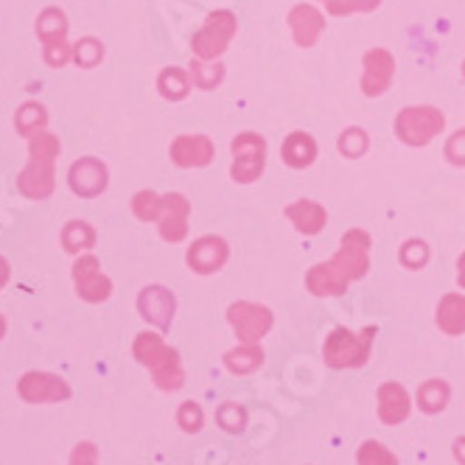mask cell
Segmentation results:
<instances>
[{"label": "cell", "mask_w": 465, "mask_h": 465, "mask_svg": "<svg viewBox=\"0 0 465 465\" xmlns=\"http://www.w3.org/2000/svg\"><path fill=\"white\" fill-rule=\"evenodd\" d=\"M132 213H135L141 222H160L163 216V196L154 191H138L132 196Z\"/></svg>", "instance_id": "29"}, {"label": "cell", "mask_w": 465, "mask_h": 465, "mask_svg": "<svg viewBox=\"0 0 465 465\" xmlns=\"http://www.w3.org/2000/svg\"><path fill=\"white\" fill-rule=\"evenodd\" d=\"M381 0H325L331 15H351V12H373Z\"/></svg>", "instance_id": "38"}, {"label": "cell", "mask_w": 465, "mask_h": 465, "mask_svg": "<svg viewBox=\"0 0 465 465\" xmlns=\"http://www.w3.org/2000/svg\"><path fill=\"white\" fill-rule=\"evenodd\" d=\"M227 320L236 331V337L242 342H261L263 337L270 334V328L275 322L272 312L261 303H250V301H239L227 309Z\"/></svg>", "instance_id": "8"}, {"label": "cell", "mask_w": 465, "mask_h": 465, "mask_svg": "<svg viewBox=\"0 0 465 465\" xmlns=\"http://www.w3.org/2000/svg\"><path fill=\"white\" fill-rule=\"evenodd\" d=\"M174 309H177V301H174V294L165 286H146L138 294V312H141V317L149 325H154L157 331H169V325L174 320Z\"/></svg>", "instance_id": "12"}, {"label": "cell", "mask_w": 465, "mask_h": 465, "mask_svg": "<svg viewBox=\"0 0 465 465\" xmlns=\"http://www.w3.org/2000/svg\"><path fill=\"white\" fill-rule=\"evenodd\" d=\"M6 328H9V322H6V317H4V314H0V340L6 337Z\"/></svg>", "instance_id": "44"}, {"label": "cell", "mask_w": 465, "mask_h": 465, "mask_svg": "<svg viewBox=\"0 0 465 465\" xmlns=\"http://www.w3.org/2000/svg\"><path fill=\"white\" fill-rule=\"evenodd\" d=\"M286 216L297 227V232H303V236H317V232L325 230V222H328L325 208L320 203H314V199H297L294 205L286 208Z\"/></svg>", "instance_id": "20"}, {"label": "cell", "mask_w": 465, "mask_h": 465, "mask_svg": "<svg viewBox=\"0 0 465 465\" xmlns=\"http://www.w3.org/2000/svg\"><path fill=\"white\" fill-rule=\"evenodd\" d=\"M263 165H267V143L255 132H242L232 141L230 177L236 183H255L263 174Z\"/></svg>", "instance_id": "5"}, {"label": "cell", "mask_w": 465, "mask_h": 465, "mask_svg": "<svg viewBox=\"0 0 465 465\" xmlns=\"http://www.w3.org/2000/svg\"><path fill=\"white\" fill-rule=\"evenodd\" d=\"M457 283L465 289V252H462L460 261H457Z\"/></svg>", "instance_id": "43"}, {"label": "cell", "mask_w": 465, "mask_h": 465, "mask_svg": "<svg viewBox=\"0 0 465 465\" xmlns=\"http://www.w3.org/2000/svg\"><path fill=\"white\" fill-rule=\"evenodd\" d=\"M45 126H48V110L40 102H23L17 107V113H15L17 135L31 138V135H37V132H43Z\"/></svg>", "instance_id": "27"}, {"label": "cell", "mask_w": 465, "mask_h": 465, "mask_svg": "<svg viewBox=\"0 0 465 465\" xmlns=\"http://www.w3.org/2000/svg\"><path fill=\"white\" fill-rule=\"evenodd\" d=\"M74 286L84 303H104L113 294V281L102 272V261L84 252L74 261Z\"/></svg>", "instance_id": "7"}, {"label": "cell", "mask_w": 465, "mask_h": 465, "mask_svg": "<svg viewBox=\"0 0 465 465\" xmlns=\"http://www.w3.org/2000/svg\"><path fill=\"white\" fill-rule=\"evenodd\" d=\"M227 242L219 239V236H203L196 239L191 247H188V267L196 272V275H211V272H219L224 263H227Z\"/></svg>", "instance_id": "13"}, {"label": "cell", "mask_w": 465, "mask_h": 465, "mask_svg": "<svg viewBox=\"0 0 465 465\" xmlns=\"http://www.w3.org/2000/svg\"><path fill=\"white\" fill-rule=\"evenodd\" d=\"M132 356H135L138 364H143V368L152 371V379L160 390L174 392L185 384L180 353L172 345H165L163 334L141 331V334L135 337V345H132Z\"/></svg>", "instance_id": "1"}, {"label": "cell", "mask_w": 465, "mask_h": 465, "mask_svg": "<svg viewBox=\"0 0 465 465\" xmlns=\"http://www.w3.org/2000/svg\"><path fill=\"white\" fill-rule=\"evenodd\" d=\"M224 364L230 373H252L263 364V348L258 342H242L224 353Z\"/></svg>", "instance_id": "26"}, {"label": "cell", "mask_w": 465, "mask_h": 465, "mask_svg": "<svg viewBox=\"0 0 465 465\" xmlns=\"http://www.w3.org/2000/svg\"><path fill=\"white\" fill-rule=\"evenodd\" d=\"M446 126V118L435 107H404L395 118V135L407 146H426Z\"/></svg>", "instance_id": "3"}, {"label": "cell", "mask_w": 465, "mask_h": 465, "mask_svg": "<svg viewBox=\"0 0 465 465\" xmlns=\"http://www.w3.org/2000/svg\"><path fill=\"white\" fill-rule=\"evenodd\" d=\"M454 457H457V462L465 465V438H457L454 440Z\"/></svg>", "instance_id": "42"}, {"label": "cell", "mask_w": 465, "mask_h": 465, "mask_svg": "<svg viewBox=\"0 0 465 465\" xmlns=\"http://www.w3.org/2000/svg\"><path fill=\"white\" fill-rule=\"evenodd\" d=\"M371 141H368V132L359 129V126H351L345 129L342 135H340V152L345 157H361L364 152H368Z\"/></svg>", "instance_id": "32"}, {"label": "cell", "mask_w": 465, "mask_h": 465, "mask_svg": "<svg viewBox=\"0 0 465 465\" xmlns=\"http://www.w3.org/2000/svg\"><path fill=\"white\" fill-rule=\"evenodd\" d=\"M373 337H376V328H373V325L361 328L359 334H353V331L345 328V325H337V328L325 337L322 359H325L328 368H334V371L361 368V364L371 359Z\"/></svg>", "instance_id": "2"}, {"label": "cell", "mask_w": 465, "mask_h": 465, "mask_svg": "<svg viewBox=\"0 0 465 465\" xmlns=\"http://www.w3.org/2000/svg\"><path fill=\"white\" fill-rule=\"evenodd\" d=\"M188 213H191V203L183 193H165L163 196V216L157 222L160 239L163 242H183L188 236Z\"/></svg>", "instance_id": "14"}, {"label": "cell", "mask_w": 465, "mask_h": 465, "mask_svg": "<svg viewBox=\"0 0 465 465\" xmlns=\"http://www.w3.org/2000/svg\"><path fill=\"white\" fill-rule=\"evenodd\" d=\"M451 387L443 379H429L418 387V410L426 415H438L449 407Z\"/></svg>", "instance_id": "24"}, {"label": "cell", "mask_w": 465, "mask_h": 465, "mask_svg": "<svg viewBox=\"0 0 465 465\" xmlns=\"http://www.w3.org/2000/svg\"><path fill=\"white\" fill-rule=\"evenodd\" d=\"M359 465H398V457L379 440H364L356 454Z\"/></svg>", "instance_id": "30"}, {"label": "cell", "mask_w": 465, "mask_h": 465, "mask_svg": "<svg viewBox=\"0 0 465 465\" xmlns=\"http://www.w3.org/2000/svg\"><path fill=\"white\" fill-rule=\"evenodd\" d=\"M289 28H292V35H294V43H297V45H303V48H309V45H314L317 37L322 35L325 20H322V15H320L314 6L303 4V6H294V9H292V15H289Z\"/></svg>", "instance_id": "19"}, {"label": "cell", "mask_w": 465, "mask_h": 465, "mask_svg": "<svg viewBox=\"0 0 465 465\" xmlns=\"http://www.w3.org/2000/svg\"><path fill=\"white\" fill-rule=\"evenodd\" d=\"M232 35H236V17H232V12H213L208 15V20L203 23V28L196 31L193 40H191V48L196 54V59L203 62H213L216 56H222L232 40Z\"/></svg>", "instance_id": "4"}, {"label": "cell", "mask_w": 465, "mask_h": 465, "mask_svg": "<svg viewBox=\"0 0 465 465\" xmlns=\"http://www.w3.org/2000/svg\"><path fill=\"white\" fill-rule=\"evenodd\" d=\"M191 76H193L196 87L211 90L216 82H222V64H203V59L191 62Z\"/></svg>", "instance_id": "36"}, {"label": "cell", "mask_w": 465, "mask_h": 465, "mask_svg": "<svg viewBox=\"0 0 465 465\" xmlns=\"http://www.w3.org/2000/svg\"><path fill=\"white\" fill-rule=\"evenodd\" d=\"M281 157L289 169H309L317 160V141L309 132H292L281 146Z\"/></svg>", "instance_id": "21"}, {"label": "cell", "mask_w": 465, "mask_h": 465, "mask_svg": "<svg viewBox=\"0 0 465 465\" xmlns=\"http://www.w3.org/2000/svg\"><path fill=\"white\" fill-rule=\"evenodd\" d=\"M68 185L82 199L102 196L110 185V172L98 157H79L68 169Z\"/></svg>", "instance_id": "11"}, {"label": "cell", "mask_w": 465, "mask_h": 465, "mask_svg": "<svg viewBox=\"0 0 465 465\" xmlns=\"http://www.w3.org/2000/svg\"><path fill=\"white\" fill-rule=\"evenodd\" d=\"M157 90H160V95L165 98V102H183V98L188 95V90H191V82H188L185 71L165 68L157 76Z\"/></svg>", "instance_id": "28"}, {"label": "cell", "mask_w": 465, "mask_h": 465, "mask_svg": "<svg viewBox=\"0 0 465 465\" xmlns=\"http://www.w3.org/2000/svg\"><path fill=\"white\" fill-rule=\"evenodd\" d=\"M429 261V247L418 239H410L404 247H401V263L407 270H420L423 263Z\"/></svg>", "instance_id": "37"}, {"label": "cell", "mask_w": 465, "mask_h": 465, "mask_svg": "<svg viewBox=\"0 0 465 465\" xmlns=\"http://www.w3.org/2000/svg\"><path fill=\"white\" fill-rule=\"evenodd\" d=\"M169 157L180 169H203L213 160V143L205 135H180L172 143Z\"/></svg>", "instance_id": "16"}, {"label": "cell", "mask_w": 465, "mask_h": 465, "mask_svg": "<svg viewBox=\"0 0 465 465\" xmlns=\"http://www.w3.org/2000/svg\"><path fill=\"white\" fill-rule=\"evenodd\" d=\"M17 395L25 404H62L74 395L71 384L48 371H28L17 381Z\"/></svg>", "instance_id": "6"}, {"label": "cell", "mask_w": 465, "mask_h": 465, "mask_svg": "<svg viewBox=\"0 0 465 465\" xmlns=\"http://www.w3.org/2000/svg\"><path fill=\"white\" fill-rule=\"evenodd\" d=\"M348 283L351 281L342 275V270L337 267L334 261L314 263V267L309 270V275H306V286L317 297H340V294H345Z\"/></svg>", "instance_id": "17"}, {"label": "cell", "mask_w": 465, "mask_h": 465, "mask_svg": "<svg viewBox=\"0 0 465 465\" xmlns=\"http://www.w3.org/2000/svg\"><path fill=\"white\" fill-rule=\"evenodd\" d=\"M462 74H465V64H462Z\"/></svg>", "instance_id": "45"}, {"label": "cell", "mask_w": 465, "mask_h": 465, "mask_svg": "<svg viewBox=\"0 0 465 465\" xmlns=\"http://www.w3.org/2000/svg\"><path fill=\"white\" fill-rule=\"evenodd\" d=\"M102 59H104V45L95 37H84L74 45V62L79 64V68H95Z\"/></svg>", "instance_id": "31"}, {"label": "cell", "mask_w": 465, "mask_h": 465, "mask_svg": "<svg viewBox=\"0 0 465 465\" xmlns=\"http://www.w3.org/2000/svg\"><path fill=\"white\" fill-rule=\"evenodd\" d=\"M331 261L337 263L348 281L364 278L371 270V236L364 230H359V227L348 230L342 236V244H340L337 255Z\"/></svg>", "instance_id": "9"}, {"label": "cell", "mask_w": 465, "mask_h": 465, "mask_svg": "<svg viewBox=\"0 0 465 465\" xmlns=\"http://www.w3.org/2000/svg\"><path fill=\"white\" fill-rule=\"evenodd\" d=\"M59 244L68 255H84L95 247V230L84 219H71L59 232Z\"/></svg>", "instance_id": "22"}, {"label": "cell", "mask_w": 465, "mask_h": 465, "mask_svg": "<svg viewBox=\"0 0 465 465\" xmlns=\"http://www.w3.org/2000/svg\"><path fill=\"white\" fill-rule=\"evenodd\" d=\"M177 423L183 426V431L188 435H196V431H203V423H205V412L196 401H183L180 410H177Z\"/></svg>", "instance_id": "33"}, {"label": "cell", "mask_w": 465, "mask_h": 465, "mask_svg": "<svg viewBox=\"0 0 465 465\" xmlns=\"http://www.w3.org/2000/svg\"><path fill=\"white\" fill-rule=\"evenodd\" d=\"M9 278H12V267H9V261L0 255V289L9 283Z\"/></svg>", "instance_id": "41"}, {"label": "cell", "mask_w": 465, "mask_h": 465, "mask_svg": "<svg viewBox=\"0 0 465 465\" xmlns=\"http://www.w3.org/2000/svg\"><path fill=\"white\" fill-rule=\"evenodd\" d=\"M56 188V157H40V154H28L25 169L17 174V191L25 199H48Z\"/></svg>", "instance_id": "10"}, {"label": "cell", "mask_w": 465, "mask_h": 465, "mask_svg": "<svg viewBox=\"0 0 465 465\" xmlns=\"http://www.w3.org/2000/svg\"><path fill=\"white\" fill-rule=\"evenodd\" d=\"M43 59L48 68H64L68 62H74V45L68 40L48 43V45H43Z\"/></svg>", "instance_id": "35"}, {"label": "cell", "mask_w": 465, "mask_h": 465, "mask_svg": "<svg viewBox=\"0 0 465 465\" xmlns=\"http://www.w3.org/2000/svg\"><path fill=\"white\" fill-rule=\"evenodd\" d=\"M68 465H98V449H95V443H90V440L76 443L74 451H71Z\"/></svg>", "instance_id": "39"}, {"label": "cell", "mask_w": 465, "mask_h": 465, "mask_svg": "<svg viewBox=\"0 0 465 465\" xmlns=\"http://www.w3.org/2000/svg\"><path fill=\"white\" fill-rule=\"evenodd\" d=\"M35 28H37V37H40L43 45L68 40V17H64L62 9H54V6L43 9L37 15V25Z\"/></svg>", "instance_id": "25"}, {"label": "cell", "mask_w": 465, "mask_h": 465, "mask_svg": "<svg viewBox=\"0 0 465 465\" xmlns=\"http://www.w3.org/2000/svg\"><path fill=\"white\" fill-rule=\"evenodd\" d=\"M395 76V59L390 51L376 48L364 54V74H361V90L364 95H381L390 90Z\"/></svg>", "instance_id": "15"}, {"label": "cell", "mask_w": 465, "mask_h": 465, "mask_svg": "<svg viewBox=\"0 0 465 465\" xmlns=\"http://www.w3.org/2000/svg\"><path fill=\"white\" fill-rule=\"evenodd\" d=\"M216 420H219V426L227 429V431H244V426H247V412H244V407L227 401V404H222V407L216 410Z\"/></svg>", "instance_id": "34"}, {"label": "cell", "mask_w": 465, "mask_h": 465, "mask_svg": "<svg viewBox=\"0 0 465 465\" xmlns=\"http://www.w3.org/2000/svg\"><path fill=\"white\" fill-rule=\"evenodd\" d=\"M446 157L454 163V165H465V129L454 132L446 143Z\"/></svg>", "instance_id": "40"}, {"label": "cell", "mask_w": 465, "mask_h": 465, "mask_svg": "<svg viewBox=\"0 0 465 465\" xmlns=\"http://www.w3.org/2000/svg\"><path fill=\"white\" fill-rule=\"evenodd\" d=\"M438 325L440 331H446L449 337H460L465 331V294H446L443 301L438 303Z\"/></svg>", "instance_id": "23"}, {"label": "cell", "mask_w": 465, "mask_h": 465, "mask_svg": "<svg viewBox=\"0 0 465 465\" xmlns=\"http://www.w3.org/2000/svg\"><path fill=\"white\" fill-rule=\"evenodd\" d=\"M412 412V401H410V392L395 384V381H387L379 387V418L390 426L395 423H404Z\"/></svg>", "instance_id": "18"}]
</instances>
